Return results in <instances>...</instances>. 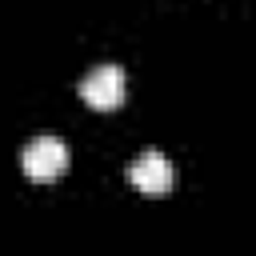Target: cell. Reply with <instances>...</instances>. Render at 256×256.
I'll return each mask as SVG.
<instances>
[{
	"label": "cell",
	"instance_id": "obj_3",
	"mask_svg": "<svg viewBox=\"0 0 256 256\" xmlns=\"http://www.w3.org/2000/svg\"><path fill=\"white\" fill-rule=\"evenodd\" d=\"M128 180L144 192V196H168L172 192V160L156 148H144L132 164H128Z\"/></svg>",
	"mask_w": 256,
	"mask_h": 256
},
{
	"label": "cell",
	"instance_id": "obj_2",
	"mask_svg": "<svg viewBox=\"0 0 256 256\" xmlns=\"http://www.w3.org/2000/svg\"><path fill=\"white\" fill-rule=\"evenodd\" d=\"M124 88H128V80H124V68H120V64H96V68L80 80L84 104H88V108H100V112L116 108V104L124 100Z\"/></svg>",
	"mask_w": 256,
	"mask_h": 256
},
{
	"label": "cell",
	"instance_id": "obj_1",
	"mask_svg": "<svg viewBox=\"0 0 256 256\" xmlns=\"http://www.w3.org/2000/svg\"><path fill=\"white\" fill-rule=\"evenodd\" d=\"M20 168L28 180H56L68 168V144L56 136H32L20 152Z\"/></svg>",
	"mask_w": 256,
	"mask_h": 256
}]
</instances>
